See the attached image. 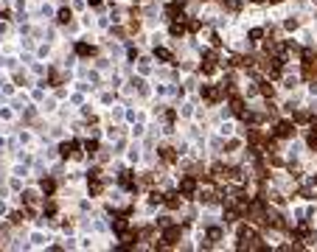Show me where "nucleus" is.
Returning <instances> with one entry per match:
<instances>
[{"mask_svg":"<svg viewBox=\"0 0 317 252\" xmlns=\"http://www.w3.org/2000/svg\"><path fill=\"white\" fill-rule=\"evenodd\" d=\"M174 118H177V112H174V109H166V121L174 123Z\"/></svg>","mask_w":317,"mask_h":252,"instance_id":"27","label":"nucleus"},{"mask_svg":"<svg viewBox=\"0 0 317 252\" xmlns=\"http://www.w3.org/2000/svg\"><path fill=\"white\" fill-rule=\"evenodd\" d=\"M90 6H101V0H90Z\"/></svg>","mask_w":317,"mask_h":252,"instance_id":"29","label":"nucleus"},{"mask_svg":"<svg viewBox=\"0 0 317 252\" xmlns=\"http://www.w3.org/2000/svg\"><path fill=\"white\" fill-rule=\"evenodd\" d=\"M160 160H163V163H177V148L163 146L160 148Z\"/></svg>","mask_w":317,"mask_h":252,"instance_id":"8","label":"nucleus"},{"mask_svg":"<svg viewBox=\"0 0 317 252\" xmlns=\"http://www.w3.org/2000/svg\"><path fill=\"white\" fill-rule=\"evenodd\" d=\"M180 193L182 196H194V193H197V180H194V174L180 180Z\"/></svg>","mask_w":317,"mask_h":252,"instance_id":"3","label":"nucleus"},{"mask_svg":"<svg viewBox=\"0 0 317 252\" xmlns=\"http://www.w3.org/2000/svg\"><path fill=\"white\" fill-rule=\"evenodd\" d=\"M225 9H227V11H239L241 3H239V0H225Z\"/></svg>","mask_w":317,"mask_h":252,"instance_id":"21","label":"nucleus"},{"mask_svg":"<svg viewBox=\"0 0 317 252\" xmlns=\"http://www.w3.org/2000/svg\"><path fill=\"white\" fill-rule=\"evenodd\" d=\"M177 241H180V227L169 224V227L163 230V247H174Z\"/></svg>","mask_w":317,"mask_h":252,"instance_id":"4","label":"nucleus"},{"mask_svg":"<svg viewBox=\"0 0 317 252\" xmlns=\"http://www.w3.org/2000/svg\"><path fill=\"white\" fill-rule=\"evenodd\" d=\"M23 202H26V208H34V205H37V193L34 191H26V193H23Z\"/></svg>","mask_w":317,"mask_h":252,"instance_id":"15","label":"nucleus"},{"mask_svg":"<svg viewBox=\"0 0 317 252\" xmlns=\"http://www.w3.org/2000/svg\"><path fill=\"white\" fill-rule=\"evenodd\" d=\"M295 121H278L275 123V129H272V138H278V140H289V138H295Z\"/></svg>","mask_w":317,"mask_h":252,"instance_id":"1","label":"nucleus"},{"mask_svg":"<svg viewBox=\"0 0 317 252\" xmlns=\"http://www.w3.org/2000/svg\"><path fill=\"white\" fill-rule=\"evenodd\" d=\"M101 191H104V182H101V180H93V182H90V193H93V196H98Z\"/></svg>","mask_w":317,"mask_h":252,"instance_id":"16","label":"nucleus"},{"mask_svg":"<svg viewBox=\"0 0 317 252\" xmlns=\"http://www.w3.org/2000/svg\"><path fill=\"white\" fill-rule=\"evenodd\" d=\"M222 235H225V233H222V227H211V230H208V238H205V241L214 247L216 241H222Z\"/></svg>","mask_w":317,"mask_h":252,"instance_id":"9","label":"nucleus"},{"mask_svg":"<svg viewBox=\"0 0 317 252\" xmlns=\"http://www.w3.org/2000/svg\"><path fill=\"white\" fill-rule=\"evenodd\" d=\"M48 81H51V87H56V84H59V81H62L59 70H53V68H51V73H48Z\"/></svg>","mask_w":317,"mask_h":252,"instance_id":"17","label":"nucleus"},{"mask_svg":"<svg viewBox=\"0 0 317 252\" xmlns=\"http://www.w3.org/2000/svg\"><path fill=\"white\" fill-rule=\"evenodd\" d=\"M202 98H205L208 104H219L222 101V90L216 87V84H202Z\"/></svg>","mask_w":317,"mask_h":252,"instance_id":"2","label":"nucleus"},{"mask_svg":"<svg viewBox=\"0 0 317 252\" xmlns=\"http://www.w3.org/2000/svg\"><path fill=\"white\" fill-rule=\"evenodd\" d=\"M188 31H199V20H188Z\"/></svg>","mask_w":317,"mask_h":252,"instance_id":"28","label":"nucleus"},{"mask_svg":"<svg viewBox=\"0 0 317 252\" xmlns=\"http://www.w3.org/2000/svg\"><path fill=\"white\" fill-rule=\"evenodd\" d=\"M270 3H281V0H270Z\"/></svg>","mask_w":317,"mask_h":252,"instance_id":"31","label":"nucleus"},{"mask_svg":"<svg viewBox=\"0 0 317 252\" xmlns=\"http://www.w3.org/2000/svg\"><path fill=\"white\" fill-rule=\"evenodd\" d=\"M258 90H261V96H267V98L275 96V87L270 84V81H261V87H258Z\"/></svg>","mask_w":317,"mask_h":252,"instance_id":"14","label":"nucleus"},{"mask_svg":"<svg viewBox=\"0 0 317 252\" xmlns=\"http://www.w3.org/2000/svg\"><path fill=\"white\" fill-rule=\"evenodd\" d=\"M182 9H185V0H172V3H169V9H166V14H169V17H182Z\"/></svg>","mask_w":317,"mask_h":252,"instance_id":"5","label":"nucleus"},{"mask_svg":"<svg viewBox=\"0 0 317 252\" xmlns=\"http://www.w3.org/2000/svg\"><path fill=\"white\" fill-rule=\"evenodd\" d=\"M40 188H43L45 193H53V191H56V182H53V180H43V185H40Z\"/></svg>","mask_w":317,"mask_h":252,"instance_id":"18","label":"nucleus"},{"mask_svg":"<svg viewBox=\"0 0 317 252\" xmlns=\"http://www.w3.org/2000/svg\"><path fill=\"white\" fill-rule=\"evenodd\" d=\"M62 157H79V143L76 140H70V143H62Z\"/></svg>","mask_w":317,"mask_h":252,"instance_id":"7","label":"nucleus"},{"mask_svg":"<svg viewBox=\"0 0 317 252\" xmlns=\"http://www.w3.org/2000/svg\"><path fill=\"white\" fill-rule=\"evenodd\" d=\"M23 218H26V216H23V213H20V210H14V213H11V224H20V221H23Z\"/></svg>","mask_w":317,"mask_h":252,"instance_id":"24","label":"nucleus"},{"mask_svg":"<svg viewBox=\"0 0 317 252\" xmlns=\"http://www.w3.org/2000/svg\"><path fill=\"white\" fill-rule=\"evenodd\" d=\"M154 56H157L160 62H174L172 51H166V48H154Z\"/></svg>","mask_w":317,"mask_h":252,"instance_id":"13","label":"nucleus"},{"mask_svg":"<svg viewBox=\"0 0 317 252\" xmlns=\"http://www.w3.org/2000/svg\"><path fill=\"white\" fill-rule=\"evenodd\" d=\"M250 36H253V42H258V39L264 36V31H261V28H256V31H250Z\"/></svg>","mask_w":317,"mask_h":252,"instance_id":"26","label":"nucleus"},{"mask_svg":"<svg viewBox=\"0 0 317 252\" xmlns=\"http://www.w3.org/2000/svg\"><path fill=\"white\" fill-rule=\"evenodd\" d=\"M306 143H309V148H315V151H317V132L315 129L306 135Z\"/></svg>","mask_w":317,"mask_h":252,"instance_id":"19","label":"nucleus"},{"mask_svg":"<svg viewBox=\"0 0 317 252\" xmlns=\"http://www.w3.org/2000/svg\"><path fill=\"white\" fill-rule=\"evenodd\" d=\"M295 121H298V123H306V121H312V112H295Z\"/></svg>","mask_w":317,"mask_h":252,"instance_id":"23","label":"nucleus"},{"mask_svg":"<svg viewBox=\"0 0 317 252\" xmlns=\"http://www.w3.org/2000/svg\"><path fill=\"white\" fill-rule=\"evenodd\" d=\"M163 205H166V208H172V210H177L182 205V193H166Z\"/></svg>","mask_w":317,"mask_h":252,"instance_id":"6","label":"nucleus"},{"mask_svg":"<svg viewBox=\"0 0 317 252\" xmlns=\"http://www.w3.org/2000/svg\"><path fill=\"white\" fill-rule=\"evenodd\" d=\"M118 182L124 185V188H129V191H135V180H132V174H129V171H121V174H118Z\"/></svg>","mask_w":317,"mask_h":252,"instance_id":"10","label":"nucleus"},{"mask_svg":"<svg viewBox=\"0 0 317 252\" xmlns=\"http://www.w3.org/2000/svg\"><path fill=\"white\" fill-rule=\"evenodd\" d=\"M59 23H70V11H68V9L59 11Z\"/></svg>","mask_w":317,"mask_h":252,"instance_id":"25","label":"nucleus"},{"mask_svg":"<svg viewBox=\"0 0 317 252\" xmlns=\"http://www.w3.org/2000/svg\"><path fill=\"white\" fill-rule=\"evenodd\" d=\"M76 53H79V56H93V53H95V48H93V45L79 42V45H76Z\"/></svg>","mask_w":317,"mask_h":252,"instance_id":"12","label":"nucleus"},{"mask_svg":"<svg viewBox=\"0 0 317 252\" xmlns=\"http://www.w3.org/2000/svg\"><path fill=\"white\" fill-rule=\"evenodd\" d=\"M85 148H87V154L93 157L95 151H98V143H95V140H87V143H85Z\"/></svg>","mask_w":317,"mask_h":252,"instance_id":"22","label":"nucleus"},{"mask_svg":"<svg viewBox=\"0 0 317 252\" xmlns=\"http://www.w3.org/2000/svg\"><path fill=\"white\" fill-rule=\"evenodd\" d=\"M253 3H267V0H253Z\"/></svg>","mask_w":317,"mask_h":252,"instance_id":"30","label":"nucleus"},{"mask_svg":"<svg viewBox=\"0 0 317 252\" xmlns=\"http://www.w3.org/2000/svg\"><path fill=\"white\" fill-rule=\"evenodd\" d=\"M112 230H115L118 235H124L129 230V221H127V218H115V221H112Z\"/></svg>","mask_w":317,"mask_h":252,"instance_id":"11","label":"nucleus"},{"mask_svg":"<svg viewBox=\"0 0 317 252\" xmlns=\"http://www.w3.org/2000/svg\"><path fill=\"white\" fill-rule=\"evenodd\" d=\"M185 34V26L182 23H172V36H182Z\"/></svg>","mask_w":317,"mask_h":252,"instance_id":"20","label":"nucleus"}]
</instances>
